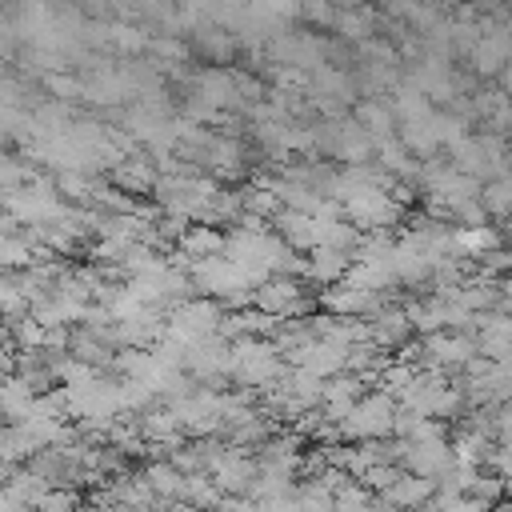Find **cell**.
I'll return each instance as SVG.
<instances>
[{
  "label": "cell",
  "instance_id": "3957f363",
  "mask_svg": "<svg viewBox=\"0 0 512 512\" xmlns=\"http://www.w3.org/2000/svg\"><path fill=\"white\" fill-rule=\"evenodd\" d=\"M320 300H324V308L332 316H360V312H372L376 308V292L364 288V284H356V280H344V284L328 288Z\"/></svg>",
  "mask_w": 512,
  "mask_h": 512
},
{
  "label": "cell",
  "instance_id": "5b68a950",
  "mask_svg": "<svg viewBox=\"0 0 512 512\" xmlns=\"http://www.w3.org/2000/svg\"><path fill=\"white\" fill-rule=\"evenodd\" d=\"M144 472H148V480H152V488H156L160 504H172V500H180V496H184V476H188V472H180L172 460H152Z\"/></svg>",
  "mask_w": 512,
  "mask_h": 512
},
{
  "label": "cell",
  "instance_id": "8992f818",
  "mask_svg": "<svg viewBox=\"0 0 512 512\" xmlns=\"http://www.w3.org/2000/svg\"><path fill=\"white\" fill-rule=\"evenodd\" d=\"M32 512H80V496L72 484H52Z\"/></svg>",
  "mask_w": 512,
  "mask_h": 512
},
{
  "label": "cell",
  "instance_id": "7a4b0ae2",
  "mask_svg": "<svg viewBox=\"0 0 512 512\" xmlns=\"http://www.w3.org/2000/svg\"><path fill=\"white\" fill-rule=\"evenodd\" d=\"M260 312H268V316H296L300 308H308V296H304V288L296 284V280H288V276H268L260 288H256V300H252Z\"/></svg>",
  "mask_w": 512,
  "mask_h": 512
},
{
  "label": "cell",
  "instance_id": "277c9868",
  "mask_svg": "<svg viewBox=\"0 0 512 512\" xmlns=\"http://www.w3.org/2000/svg\"><path fill=\"white\" fill-rule=\"evenodd\" d=\"M436 488H440V484H436L432 476H416V472L404 468V476L384 492V500L396 504V508H404V512H420V508L436 496Z\"/></svg>",
  "mask_w": 512,
  "mask_h": 512
},
{
  "label": "cell",
  "instance_id": "ba28073f",
  "mask_svg": "<svg viewBox=\"0 0 512 512\" xmlns=\"http://www.w3.org/2000/svg\"><path fill=\"white\" fill-rule=\"evenodd\" d=\"M492 512H512V496H504V500H496V504H492Z\"/></svg>",
  "mask_w": 512,
  "mask_h": 512
},
{
  "label": "cell",
  "instance_id": "52a82bcc",
  "mask_svg": "<svg viewBox=\"0 0 512 512\" xmlns=\"http://www.w3.org/2000/svg\"><path fill=\"white\" fill-rule=\"evenodd\" d=\"M400 476H404V464H372V468L360 476V484H368L376 496H384Z\"/></svg>",
  "mask_w": 512,
  "mask_h": 512
},
{
  "label": "cell",
  "instance_id": "6da1fadb",
  "mask_svg": "<svg viewBox=\"0 0 512 512\" xmlns=\"http://www.w3.org/2000/svg\"><path fill=\"white\" fill-rule=\"evenodd\" d=\"M408 472L416 476H432L440 480L452 464H456V452L448 440H404V460H400Z\"/></svg>",
  "mask_w": 512,
  "mask_h": 512
}]
</instances>
